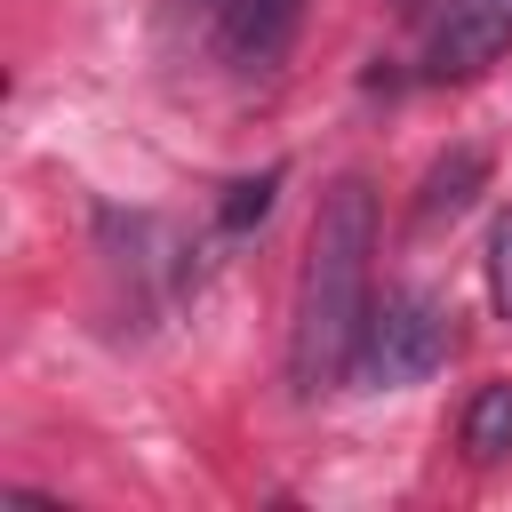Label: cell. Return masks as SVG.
<instances>
[{
    "label": "cell",
    "mask_w": 512,
    "mask_h": 512,
    "mask_svg": "<svg viewBox=\"0 0 512 512\" xmlns=\"http://www.w3.org/2000/svg\"><path fill=\"white\" fill-rule=\"evenodd\" d=\"M368 256H376V192L360 176H336L320 192L304 280H296V328H288V384L296 400H320L344 384L368 336Z\"/></svg>",
    "instance_id": "6da1fadb"
},
{
    "label": "cell",
    "mask_w": 512,
    "mask_h": 512,
    "mask_svg": "<svg viewBox=\"0 0 512 512\" xmlns=\"http://www.w3.org/2000/svg\"><path fill=\"white\" fill-rule=\"evenodd\" d=\"M448 344H456L448 304L424 296V288H400V296H384L368 312V336H360V360L352 368L368 384H416V376H432L448 360Z\"/></svg>",
    "instance_id": "7a4b0ae2"
},
{
    "label": "cell",
    "mask_w": 512,
    "mask_h": 512,
    "mask_svg": "<svg viewBox=\"0 0 512 512\" xmlns=\"http://www.w3.org/2000/svg\"><path fill=\"white\" fill-rule=\"evenodd\" d=\"M512 48V0H440L424 32V80H464Z\"/></svg>",
    "instance_id": "3957f363"
},
{
    "label": "cell",
    "mask_w": 512,
    "mask_h": 512,
    "mask_svg": "<svg viewBox=\"0 0 512 512\" xmlns=\"http://www.w3.org/2000/svg\"><path fill=\"white\" fill-rule=\"evenodd\" d=\"M480 184H488V152H480V144L440 152V160H432V176H424V192H416V224H424V232L456 224V216L480 200Z\"/></svg>",
    "instance_id": "277c9868"
},
{
    "label": "cell",
    "mask_w": 512,
    "mask_h": 512,
    "mask_svg": "<svg viewBox=\"0 0 512 512\" xmlns=\"http://www.w3.org/2000/svg\"><path fill=\"white\" fill-rule=\"evenodd\" d=\"M296 16H304V0H232L224 40H232V56L248 72H272L288 56V40H296Z\"/></svg>",
    "instance_id": "5b68a950"
},
{
    "label": "cell",
    "mask_w": 512,
    "mask_h": 512,
    "mask_svg": "<svg viewBox=\"0 0 512 512\" xmlns=\"http://www.w3.org/2000/svg\"><path fill=\"white\" fill-rule=\"evenodd\" d=\"M464 456L472 464L512 456V384H480L472 392V408H464Z\"/></svg>",
    "instance_id": "8992f818"
},
{
    "label": "cell",
    "mask_w": 512,
    "mask_h": 512,
    "mask_svg": "<svg viewBox=\"0 0 512 512\" xmlns=\"http://www.w3.org/2000/svg\"><path fill=\"white\" fill-rule=\"evenodd\" d=\"M272 192H280V168L224 184V208H216V224H224V232H248V224H264V216H272Z\"/></svg>",
    "instance_id": "52a82bcc"
},
{
    "label": "cell",
    "mask_w": 512,
    "mask_h": 512,
    "mask_svg": "<svg viewBox=\"0 0 512 512\" xmlns=\"http://www.w3.org/2000/svg\"><path fill=\"white\" fill-rule=\"evenodd\" d=\"M488 296L512 320V216H496V232H488Z\"/></svg>",
    "instance_id": "ba28073f"
},
{
    "label": "cell",
    "mask_w": 512,
    "mask_h": 512,
    "mask_svg": "<svg viewBox=\"0 0 512 512\" xmlns=\"http://www.w3.org/2000/svg\"><path fill=\"white\" fill-rule=\"evenodd\" d=\"M392 8H400V16H416V8H424V0H392Z\"/></svg>",
    "instance_id": "9c48e42d"
}]
</instances>
